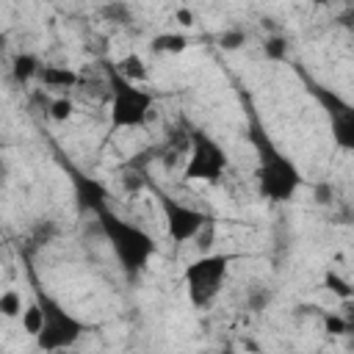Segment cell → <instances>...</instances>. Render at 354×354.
Returning a JSON list of instances; mask_svg holds the SVG:
<instances>
[{"instance_id": "obj_23", "label": "cell", "mask_w": 354, "mask_h": 354, "mask_svg": "<svg viewBox=\"0 0 354 354\" xmlns=\"http://www.w3.org/2000/svg\"><path fill=\"white\" fill-rule=\"evenodd\" d=\"M3 149H6V141H3V138H0V155H3Z\"/></svg>"}, {"instance_id": "obj_3", "label": "cell", "mask_w": 354, "mask_h": 354, "mask_svg": "<svg viewBox=\"0 0 354 354\" xmlns=\"http://www.w3.org/2000/svg\"><path fill=\"white\" fill-rule=\"evenodd\" d=\"M105 80H108V127L113 133L144 127L155 111V94L147 86L124 80L113 69V64L105 66Z\"/></svg>"}, {"instance_id": "obj_22", "label": "cell", "mask_w": 354, "mask_h": 354, "mask_svg": "<svg viewBox=\"0 0 354 354\" xmlns=\"http://www.w3.org/2000/svg\"><path fill=\"white\" fill-rule=\"evenodd\" d=\"M3 47H6V36H0V55H3Z\"/></svg>"}, {"instance_id": "obj_5", "label": "cell", "mask_w": 354, "mask_h": 354, "mask_svg": "<svg viewBox=\"0 0 354 354\" xmlns=\"http://www.w3.org/2000/svg\"><path fill=\"white\" fill-rule=\"evenodd\" d=\"M235 260H238L235 252H205L183 268V285H185L188 301L196 310H205L218 299V293L224 290L230 266Z\"/></svg>"}, {"instance_id": "obj_4", "label": "cell", "mask_w": 354, "mask_h": 354, "mask_svg": "<svg viewBox=\"0 0 354 354\" xmlns=\"http://www.w3.org/2000/svg\"><path fill=\"white\" fill-rule=\"evenodd\" d=\"M33 301L41 310V329L33 337L39 351H44V354H66L88 332V326L72 310H66L53 293H47L41 285L33 288Z\"/></svg>"}, {"instance_id": "obj_15", "label": "cell", "mask_w": 354, "mask_h": 354, "mask_svg": "<svg viewBox=\"0 0 354 354\" xmlns=\"http://www.w3.org/2000/svg\"><path fill=\"white\" fill-rule=\"evenodd\" d=\"M22 296H19V290H14V288H8V290H3L0 293V315L3 318H19L22 315Z\"/></svg>"}, {"instance_id": "obj_12", "label": "cell", "mask_w": 354, "mask_h": 354, "mask_svg": "<svg viewBox=\"0 0 354 354\" xmlns=\"http://www.w3.org/2000/svg\"><path fill=\"white\" fill-rule=\"evenodd\" d=\"M39 69H41V61H39L33 53H19V55H14V61H11V77H14L17 83H28L30 77L39 75Z\"/></svg>"}, {"instance_id": "obj_2", "label": "cell", "mask_w": 354, "mask_h": 354, "mask_svg": "<svg viewBox=\"0 0 354 354\" xmlns=\"http://www.w3.org/2000/svg\"><path fill=\"white\" fill-rule=\"evenodd\" d=\"M94 221H97L108 249L113 252V260H116L119 271L127 279H136L138 274H144L149 268L152 257L158 254V243L144 227H138L136 221L119 216L111 205L97 210Z\"/></svg>"}, {"instance_id": "obj_13", "label": "cell", "mask_w": 354, "mask_h": 354, "mask_svg": "<svg viewBox=\"0 0 354 354\" xmlns=\"http://www.w3.org/2000/svg\"><path fill=\"white\" fill-rule=\"evenodd\" d=\"M188 47V36L185 33H177V30H169V33H158L152 39V50L155 53H169V55H177Z\"/></svg>"}, {"instance_id": "obj_20", "label": "cell", "mask_w": 354, "mask_h": 354, "mask_svg": "<svg viewBox=\"0 0 354 354\" xmlns=\"http://www.w3.org/2000/svg\"><path fill=\"white\" fill-rule=\"evenodd\" d=\"M346 329H348L346 321H340L337 315H326V332H332V335H343Z\"/></svg>"}, {"instance_id": "obj_11", "label": "cell", "mask_w": 354, "mask_h": 354, "mask_svg": "<svg viewBox=\"0 0 354 354\" xmlns=\"http://www.w3.org/2000/svg\"><path fill=\"white\" fill-rule=\"evenodd\" d=\"M111 64H113V69H116L124 80H130V83L144 86L147 77H149V69H147V64H144V58H141L138 53H127V55H122L119 61H111Z\"/></svg>"}, {"instance_id": "obj_8", "label": "cell", "mask_w": 354, "mask_h": 354, "mask_svg": "<svg viewBox=\"0 0 354 354\" xmlns=\"http://www.w3.org/2000/svg\"><path fill=\"white\" fill-rule=\"evenodd\" d=\"M296 72H299V77L304 80L307 94L315 97V102L326 111L329 124H332V138H335V144H337L343 152H351V149H354V108H351V102L343 100L340 94H335L332 88L321 86L318 80L307 77L301 66H296Z\"/></svg>"}, {"instance_id": "obj_6", "label": "cell", "mask_w": 354, "mask_h": 354, "mask_svg": "<svg viewBox=\"0 0 354 354\" xmlns=\"http://www.w3.org/2000/svg\"><path fill=\"white\" fill-rule=\"evenodd\" d=\"M230 169V152L227 147L213 138L202 127L188 130V149H185V166L183 180L188 183H218Z\"/></svg>"}, {"instance_id": "obj_17", "label": "cell", "mask_w": 354, "mask_h": 354, "mask_svg": "<svg viewBox=\"0 0 354 354\" xmlns=\"http://www.w3.org/2000/svg\"><path fill=\"white\" fill-rule=\"evenodd\" d=\"M324 285H326V290H332V293L340 296V299H348V296H351V285H348L337 271H332V268L324 274Z\"/></svg>"}, {"instance_id": "obj_18", "label": "cell", "mask_w": 354, "mask_h": 354, "mask_svg": "<svg viewBox=\"0 0 354 354\" xmlns=\"http://www.w3.org/2000/svg\"><path fill=\"white\" fill-rule=\"evenodd\" d=\"M243 41H246V33H243L241 28H235V30H227V33H221V36H218V44H221L224 50H238Z\"/></svg>"}, {"instance_id": "obj_14", "label": "cell", "mask_w": 354, "mask_h": 354, "mask_svg": "<svg viewBox=\"0 0 354 354\" xmlns=\"http://www.w3.org/2000/svg\"><path fill=\"white\" fill-rule=\"evenodd\" d=\"M19 324H22V332H25V335H30V337H36V335H39V329H41V310H39V304H36V301H30V304H25V307H22Z\"/></svg>"}, {"instance_id": "obj_21", "label": "cell", "mask_w": 354, "mask_h": 354, "mask_svg": "<svg viewBox=\"0 0 354 354\" xmlns=\"http://www.w3.org/2000/svg\"><path fill=\"white\" fill-rule=\"evenodd\" d=\"M177 19H180V25H191L194 22V14L188 8H177Z\"/></svg>"}, {"instance_id": "obj_10", "label": "cell", "mask_w": 354, "mask_h": 354, "mask_svg": "<svg viewBox=\"0 0 354 354\" xmlns=\"http://www.w3.org/2000/svg\"><path fill=\"white\" fill-rule=\"evenodd\" d=\"M47 88H75L80 83V75L69 66H55V64H41L36 75Z\"/></svg>"}, {"instance_id": "obj_16", "label": "cell", "mask_w": 354, "mask_h": 354, "mask_svg": "<svg viewBox=\"0 0 354 354\" xmlns=\"http://www.w3.org/2000/svg\"><path fill=\"white\" fill-rule=\"evenodd\" d=\"M72 113H75V102H72L66 94L50 100V111H47L50 119H55V122H66V119H72Z\"/></svg>"}, {"instance_id": "obj_7", "label": "cell", "mask_w": 354, "mask_h": 354, "mask_svg": "<svg viewBox=\"0 0 354 354\" xmlns=\"http://www.w3.org/2000/svg\"><path fill=\"white\" fill-rule=\"evenodd\" d=\"M144 185L149 188V194L155 196V202H158V207H160V213H163L166 235H169L171 243H188V241H196L199 232H202L205 227L213 224V216H210V213L185 205L183 199H177V196H171L169 191H163L160 185H155L149 177H147Z\"/></svg>"}, {"instance_id": "obj_1", "label": "cell", "mask_w": 354, "mask_h": 354, "mask_svg": "<svg viewBox=\"0 0 354 354\" xmlns=\"http://www.w3.org/2000/svg\"><path fill=\"white\" fill-rule=\"evenodd\" d=\"M246 138L254 149V183H257L260 196L274 205L290 202L299 194V188L304 185L301 169L268 136V130H266L260 113L252 108L249 97H246Z\"/></svg>"}, {"instance_id": "obj_9", "label": "cell", "mask_w": 354, "mask_h": 354, "mask_svg": "<svg viewBox=\"0 0 354 354\" xmlns=\"http://www.w3.org/2000/svg\"><path fill=\"white\" fill-rule=\"evenodd\" d=\"M64 169L69 174V183H72V191H75V205H77L80 213H91L94 216L97 210L111 205V191L100 180L86 177L80 169H75L69 163H64Z\"/></svg>"}, {"instance_id": "obj_19", "label": "cell", "mask_w": 354, "mask_h": 354, "mask_svg": "<svg viewBox=\"0 0 354 354\" xmlns=\"http://www.w3.org/2000/svg\"><path fill=\"white\" fill-rule=\"evenodd\" d=\"M266 55H268L271 61H285V58H288V44H285L282 39H268V41H266Z\"/></svg>"}]
</instances>
